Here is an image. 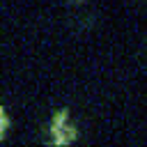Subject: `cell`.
<instances>
[{
    "label": "cell",
    "instance_id": "1",
    "mask_svg": "<svg viewBox=\"0 0 147 147\" xmlns=\"http://www.w3.org/2000/svg\"><path fill=\"white\" fill-rule=\"evenodd\" d=\"M53 136H55V142L57 145H67V142L74 140L76 129H74V124H69L67 113H60L55 117V122H53Z\"/></svg>",
    "mask_w": 147,
    "mask_h": 147
},
{
    "label": "cell",
    "instance_id": "2",
    "mask_svg": "<svg viewBox=\"0 0 147 147\" xmlns=\"http://www.w3.org/2000/svg\"><path fill=\"white\" fill-rule=\"evenodd\" d=\"M94 25H96V11H92V9H78V11H74L71 28L76 32H87Z\"/></svg>",
    "mask_w": 147,
    "mask_h": 147
}]
</instances>
